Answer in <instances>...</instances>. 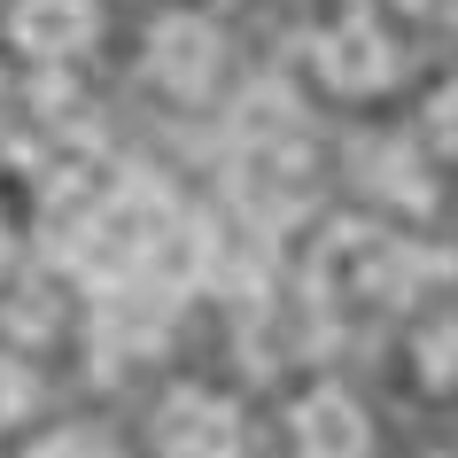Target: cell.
Here are the masks:
<instances>
[{"label":"cell","instance_id":"ba28073f","mask_svg":"<svg viewBox=\"0 0 458 458\" xmlns=\"http://www.w3.org/2000/svg\"><path fill=\"white\" fill-rule=\"evenodd\" d=\"M31 396H39V388H31L24 358H8V350H0V435H8V428L31 411Z\"/></svg>","mask_w":458,"mask_h":458},{"label":"cell","instance_id":"3957f363","mask_svg":"<svg viewBox=\"0 0 458 458\" xmlns=\"http://www.w3.org/2000/svg\"><path fill=\"white\" fill-rule=\"evenodd\" d=\"M148 78H156L164 94L194 101L217 78V31L202 24V16H164V24L148 31Z\"/></svg>","mask_w":458,"mask_h":458},{"label":"cell","instance_id":"7c38bea8","mask_svg":"<svg viewBox=\"0 0 458 458\" xmlns=\"http://www.w3.org/2000/svg\"><path fill=\"white\" fill-rule=\"evenodd\" d=\"M443 458H458V451H443Z\"/></svg>","mask_w":458,"mask_h":458},{"label":"cell","instance_id":"52a82bcc","mask_svg":"<svg viewBox=\"0 0 458 458\" xmlns=\"http://www.w3.org/2000/svg\"><path fill=\"white\" fill-rule=\"evenodd\" d=\"M420 381L428 388H458V327H435L420 342Z\"/></svg>","mask_w":458,"mask_h":458},{"label":"cell","instance_id":"8fae6325","mask_svg":"<svg viewBox=\"0 0 458 458\" xmlns=\"http://www.w3.org/2000/svg\"><path fill=\"white\" fill-rule=\"evenodd\" d=\"M0 272H8V233H0Z\"/></svg>","mask_w":458,"mask_h":458},{"label":"cell","instance_id":"277c9868","mask_svg":"<svg viewBox=\"0 0 458 458\" xmlns=\"http://www.w3.org/2000/svg\"><path fill=\"white\" fill-rule=\"evenodd\" d=\"M8 31H16V47H24L31 63H71V55L94 47L101 0H16Z\"/></svg>","mask_w":458,"mask_h":458},{"label":"cell","instance_id":"9c48e42d","mask_svg":"<svg viewBox=\"0 0 458 458\" xmlns=\"http://www.w3.org/2000/svg\"><path fill=\"white\" fill-rule=\"evenodd\" d=\"M428 140L443 148V156H458V86H443V94H435V109H428Z\"/></svg>","mask_w":458,"mask_h":458},{"label":"cell","instance_id":"5b68a950","mask_svg":"<svg viewBox=\"0 0 458 458\" xmlns=\"http://www.w3.org/2000/svg\"><path fill=\"white\" fill-rule=\"evenodd\" d=\"M318 78L335 86V94H381L388 78H396V47H388V31H373L365 16L335 24L318 39Z\"/></svg>","mask_w":458,"mask_h":458},{"label":"cell","instance_id":"6da1fadb","mask_svg":"<svg viewBox=\"0 0 458 458\" xmlns=\"http://www.w3.org/2000/svg\"><path fill=\"white\" fill-rule=\"evenodd\" d=\"M411 272H420V257H411L396 233L350 217V225H335V233L318 242L311 288L327 295V303H404V295H411Z\"/></svg>","mask_w":458,"mask_h":458},{"label":"cell","instance_id":"7a4b0ae2","mask_svg":"<svg viewBox=\"0 0 458 458\" xmlns=\"http://www.w3.org/2000/svg\"><path fill=\"white\" fill-rule=\"evenodd\" d=\"M156 451L164 458H233L242 451V411L217 388H179L156 411Z\"/></svg>","mask_w":458,"mask_h":458},{"label":"cell","instance_id":"30bf717a","mask_svg":"<svg viewBox=\"0 0 458 458\" xmlns=\"http://www.w3.org/2000/svg\"><path fill=\"white\" fill-rule=\"evenodd\" d=\"M31 458H101V435H86V428H63V435H47Z\"/></svg>","mask_w":458,"mask_h":458},{"label":"cell","instance_id":"8992f818","mask_svg":"<svg viewBox=\"0 0 458 458\" xmlns=\"http://www.w3.org/2000/svg\"><path fill=\"white\" fill-rule=\"evenodd\" d=\"M365 451H373V420L342 388H311L295 404V458H365Z\"/></svg>","mask_w":458,"mask_h":458}]
</instances>
